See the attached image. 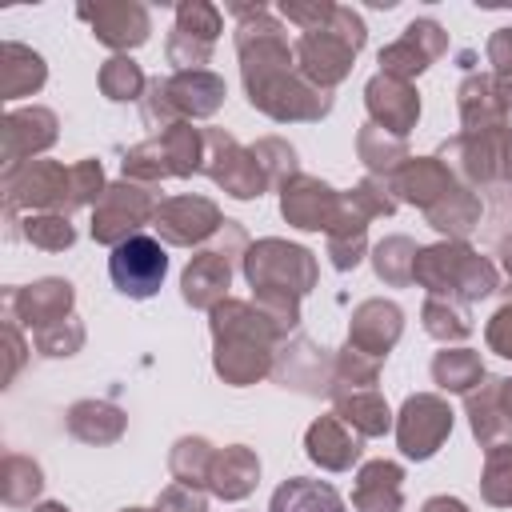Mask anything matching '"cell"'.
<instances>
[{"label": "cell", "mask_w": 512, "mask_h": 512, "mask_svg": "<svg viewBox=\"0 0 512 512\" xmlns=\"http://www.w3.org/2000/svg\"><path fill=\"white\" fill-rule=\"evenodd\" d=\"M260 484V456L248 444H224L216 448L212 460V476H208V492L224 504H240L256 492Z\"/></svg>", "instance_id": "cell-28"}, {"label": "cell", "mask_w": 512, "mask_h": 512, "mask_svg": "<svg viewBox=\"0 0 512 512\" xmlns=\"http://www.w3.org/2000/svg\"><path fill=\"white\" fill-rule=\"evenodd\" d=\"M84 340H88V328H84L80 316H68V320H56V324L32 332V348L44 360H68L84 348Z\"/></svg>", "instance_id": "cell-49"}, {"label": "cell", "mask_w": 512, "mask_h": 512, "mask_svg": "<svg viewBox=\"0 0 512 512\" xmlns=\"http://www.w3.org/2000/svg\"><path fill=\"white\" fill-rule=\"evenodd\" d=\"M304 456L320 472H352L364 456V436L336 412H324L304 428Z\"/></svg>", "instance_id": "cell-21"}, {"label": "cell", "mask_w": 512, "mask_h": 512, "mask_svg": "<svg viewBox=\"0 0 512 512\" xmlns=\"http://www.w3.org/2000/svg\"><path fill=\"white\" fill-rule=\"evenodd\" d=\"M168 88V104L176 108L180 120H212L224 100H228V84L224 76H216L212 68H192V72H172L164 76Z\"/></svg>", "instance_id": "cell-24"}, {"label": "cell", "mask_w": 512, "mask_h": 512, "mask_svg": "<svg viewBox=\"0 0 512 512\" xmlns=\"http://www.w3.org/2000/svg\"><path fill=\"white\" fill-rule=\"evenodd\" d=\"M212 460H216V444H212L208 436H180V440L168 448V472H172L176 484L208 488Z\"/></svg>", "instance_id": "cell-41"}, {"label": "cell", "mask_w": 512, "mask_h": 512, "mask_svg": "<svg viewBox=\"0 0 512 512\" xmlns=\"http://www.w3.org/2000/svg\"><path fill=\"white\" fill-rule=\"evenodd\" d=\"M356 512H400L404 508V468L396 460H364L352 480Z\"/></svg>", "instance_id": "cell-29"}, {"label": "cell", "mask_w": 512, "mask_h": 512, "mask_svg": "<svg viewBox=\"0 0 512 512\" xmlns=\"http://www.w3.org/2000/svg\"><path fill=\"white\" fill-rule=\"evenodd\" d=\"M404 336V308L396 300H384V296H368L352 308L348 316V344L384 360Z\"/></svg>", "instance_id": "cell-22"}, {"label": "cell", "mask_w": 512, "mask_h": 512, "mask_svg": "<svg viewBox=\"0 0 512 512\" xmlns=\"http://www.w3.org/2000/svg\"><path fill=\"white\" fill-rule=\"evenodd\" d=\"M208 332H212V372L228 388H252L272 376L280 336L252 300L240 296L220 300L208 312Z\"/></svg>", "instance_id": "cell-1"}, {"label": "cell", "mask_w": 512, "mask_h": 512, "mask_svg": "<svg viewBox=\"0 0 512 512\" xmlns=\"http://www.w3.org/2000/svg\"><path fill=\"white\" fill-rule=\"evenodd\" d=\"M64 428H68V436H72L76 444L108 448V444H116V440L128 432V412H124L120 404H112V400H96V396H88V400L68 404V412H64Z\"/></svg>", "instance_id": "cell-27"}, {"label": "cell", "mask_w": 512, "mask_h": 512, "mask_svg": "<svg viewBox=\"0 0 512 512\" xmlns=\"http://www.w3.org/2000/svg\"><path fill=\"white\" fill-rule=\"evenodd\" d=\"M76 16L92 28V36L112 48V56H128L132 48L148 44L152 36V12L140 0H96L76 4Z\"/></svg>", "instance_id": "cell-15"}, {"label": "cell", "mask_w": 512, "mask_h": 512, "mask_svg": "<svg viewBox=\"0 0 512 512\" xmlns=\"http://www.w3.org/2000/svg\"><path fill=\"white\" fill-rule=\"evenodd\" d=\"M48 84V64L36 48L20 44V40H4L0 44V100H20V96H36Z\"/></svg>", "instance_id": "cell-30"}, {"label": "cell", "mask_w": 512, "mask_h": 512, "mask_svg": "<svg viewBox=\"0 0 512 512\" xmlns=\"http://www.w3.org/2000/svg\"><path fill=\"white\" fill-rule=\"evenodd\" d=\"M444 52H448V32H444V24L432 20V16H416V20L404 24V32H400L392 44H384V48L376 52V64H380L384 76H396V80H408V84H412V80H416L420 72H428Z\"/></svg>", "instance_id": "cell-14"}, {"label": "cell", "mask_w": 512, "mask_h": 512, "mask_svg": "<svg viewBox=\"0 0 512 512\" xmlns=\"http://www.w3.org/2000/svg\"><path fill=\"white\" fill-rule=\"evenodd\" d=\"M480 500L492 508H512V444L488 448L480 468Z\"/></svg>", "instance_id": "cell-48"}, {"label": "cell", "mask_w": 512, "mask_h": 512, "mask_svg": "<svg viewBox=\"0 0 512 512\" xmlns=\"http://www.w3.org/2000/svg\"><path fill=\"white\" fill-rule=\"evenodd\" d=\"M120 176L132 180V184H144V188H160L164 180H172V168H168V156H164L160 140L148 136V140L132 144L120 160Z\"/></svg>", "instance_id": "cell-44"}, {"label": "cell", "mask_w": 512, "mask_h": 512, "mask_svg": "<svg viewBox=\"0 0 512 512\" xmlns=\"http://www.w3.org/2000/svg\"><path fill=\"white\" fill-rule=\"evenodd\" d=\"M244 280L252 292H292V296H308L320 280V264L316 252L304 244H292L284 236H260L248 244L244 264H240Z\"/></svg>", "instance_id": "cell-5"}, {"label": "cell", "mask_w": 512, "mask_h": 512, "mask_svg": "<svg viewBox=\"0 0 512 512\" xmlns=\"http://www.w3.org/2000/svg\"><path fill=\"white\" fill-rule=\"evenodd\" d=\"M396 208H400V200L392 192V180H384V176H364L348 192H340V216L352 224H364V228L380 216H392Z\"/></svg>", "instance_id": "cell-35"}, {"label": "cell", "mask_w": 512, "mask_h": 512, "mask_svg": "<svg viewBox=\"0 0 512 512\" xmlns=\"http://www.w3.org/2000/svg\"><path fill=\"white\" fill-rule=\"evenodd\" d=\"M364 108H368V120L376 128H384L392 136H404V140L420 124V92H416V84L384 76V72H376L364 84Z\"/></svg>", "instance_id": "cell-20"}, {"label": "cell", "mask_w": 512, "mask_h": 512, "mask_svg": "<svg viewBox=\"0 0 512 512\" xmlns=\"http://www.w3.org/2000/svg\"><path fill=\"white\" fill-rule=\"evenodd\" d=\"M108 276H112L116 292H124L128 300H148L160 292V284L168 276V252L156 236H132L120 248H112Z\"/></svg>", "instance_id": "cell-16"}, {"label": "cell", "mask_w": 512, "mask_h": 512, "mask_svg": "<svg viewBox=\"0 0 512 512\" xmlns=\"http://www.w3.org/2000/svg\"><path fill=\"white\" fill-rule=\"evenodd\" d=\"M420 512H468V504L460 496H428L420 504Z\"/></svg>", "instance_id": "cell-61"}, {"label": "cell", "mask_w": 512, "mask_h": 512, "mask_svg": "<svg viewBox=\"0 0 512 512\" xmlns=\"http://www.w3.org/2000/svg\"><path fill=\"white\" fill-rule=\"evenodd\" d=\"M484 56L492 64V80H496V92L504 100V108L512 112V24L508 28H496L484 44Z\"/></svg>", "instance_id": "cell-53"}, {"label": "cell", "mask_w": 512, "mask_h": 512, "mask_svg": "<svg viewBox=\"0 0 512 512\" xmlns=\"http://www.w3.org/2000/svg\"><path fill=\"white\" fill-rule=\"evenodd\" d=\"M204 176L232 200H260L268 180L252 156L228 128H204Z\"/></svg>", "instance_id": "cell-9"}, {"label": "cell", "mask_w": 512, "mask_h": 512, "mask_svg": "<svg viewBox=\"0 0 512 512\" xmlns=\"http://www.w3.org/2000/svg\"><path fill=\"white\" fill-rule=\"evenodd\" d=\"M508 132H456L448 140H440L436 156L448 164V172L472 188V192H484L488 184L500 180V168H504V144H508Z\"/></svg>", "instance_id": "cell-13"}, {"label": "cell", "mask_w": 512, "mask_h": 512, "mask_svg": "<svg viewBox=\"0 0 512 512\" xmlns=\"http://www.w3.org/2000/svg\"><path fill=\"white\" fill-rule=\"evenodd\" d=\"M332 12H336L332 0H280V8H276V16H280L284 24H296L300 32L324 28V24L332 20Z\"/></svg>", "instance_id": "cell-54"}, {"label": "cell", "mask_w": 512, "mask_h": 512, "mask_svg": "<svg viewBox=\"0 0 512 512\" xmlns=\"http://www.w3.org/2000/svg\"><path fill=\"white\" fill-rule=\"evenodd\" d=\"M212 52H216V40L196 36V32H188V28H176V24H172V32H168V40H164V60L172 64V72L204 68V64L212 60Z\"/></svg>", "instance_id": "cell-50"}, {"label": "cell", "mask_w": 512, "mask_h": 512, "mask_svg": "<svg viewBox=\"0 0 512 512\" xmlns=\"http://www.w3.org/2000/svg\"><path fill=\"white\" fill-rule=\"evenodd\" d=\"M428 372H432V384H436L440 392H448V396H468V392L480 388L484 376H488L480 352H476V348H464V344H452V348L436 352Z\"/></svg>", "instance_id": "cell-33"}, {"label": "cell", "mask_w": 512, "mask_h": 512, "mask_svg": "<svg viewBox=\"0 0 512 512\" xmlns=\"http://www.w3.org/2000/svg\"><path fill=\"white\" fill-rule=\"evenodd\" d=\"M156 208H160V196L156 188H144V184H132V180H112L108 192L100 196V204L92 208V240L104 244L108 252L120 248L124 240L132 236H144V228L156 220Z\"/></svg>", "instance_id": "cell-6"}, {"label": "cell", "mask_w": 512, "mask_h": 512, "mask_svg": "<svg viewBox=\"0 0 512 512\" xmlns=\"http://www.w3.org/2000/svg\"><path fill=\"white\" fill-rule=\"evenodd\" d=\"M380 368H384V360H376V356H368V352H360V348H352L348 340H344V348H336V368H332V392H352V388H376V380H380ZM328 392V396H332Z\"/></svg>", "instance_id": "cell-47"}, {"label": "cell", "mask_w": 512, "mask_h": 512, "mask_svg": "<svg viewBox=\"0 0 512 512\" xmlns=\"http://www.w3.org/2000/svg\"><path fill=\"white\" fill-rule=\"evenodd\" d=\"M0 192L4 208L12 212H64L72 216V188H68V168L60 160H28L20 168L0 172Z\"/></svg>", "instance_id": "cell-7"}, {"label": "cell", "mask_w": 512, "mask_h": 512, "mask_svg": "<svg viewBox=\"0 0 512 512\" xmlns=\"http://www.w3.org/2000/svg\"><path fill=\"white\" fill-rule=\"evenodd\" d=\"M424 220H428V228H436L444 240H468V236L480 228V220H484L480 192L456 184L448 196H440V200L424 212Z\"/></svg>", "instance_id": "cell-32"}, {"label": "cell", "mask_w": 512, "mask_h": 512, "mask_svg": "<svg viewBox=\"0 0 512 512\" xmlns=\"http://www.w3.org/2000/svg\"><path fill=\"white\" fill-rule=\"evenodd\" d=\"M464 416H468L472 440L484 452L512 444V408L504 400V376H484V384L464 396Z\"/></svg>", "instance_id": "cell-23"}, {"label": "cell", "mask_w": 512, "mask_h": 512, "mask_svg": "<svg viewBox=\"0 0 512 512\" xmlns=\"http://www.w3.org/2000/svg\"><path fill=\"white\" fill-rule=\"evenodd\" d=\"M248 232L240 220H224L220 232L196 248V256H188L184 272H180V296L188 308L196 312H212L220 300H228V288H232V276L236 268L244 264V252H248Z\"/></svg>", "instance_id": "cell-4"}, {"label": "cell", "mask_w": 512, "mask_h": 512, "mask_svg": "<svg viewBox=\"0 0 512 512\" xmlns=\"http://www.w3.org/2000/svg\"><path fill=\"white\" fill-rule=\"evenodd\" d=\"M32 512H72L64 500H40V504H32Z\"/></svg>", "instance_id": "cell-62"}, {"label": "cell", "mask_w": 512, "mask_h": 512, "mask_svg": "<svg viewBox=\"0 0 512 512\" xmlns=\"http://www.w3.org/2000/svg\"><path fill=\"white\" fill-rule=\"evenodd\" d=\"M56 140H60V120L44 104L8 108L4 120H0V144H4L0 156H4V168H20V164L44 156Z\"/></svg>", "instance_id": "cell-18"}, {"label": "cell", "mask_w": 512, "mask_h": 512, "mask_svg": "<svg viewBox=\"0 0 512 512\" xmlns=\"http://www.w3.org/2000/svg\"><path fill=\"white\" fill-rule=\"evenodd\" d=\"M164 156H168V168L176 180H188L196 172H204V128H192L188 120L156 132Z\"/></svg>", "instance_id": "cell-40"}, {"label": "cell", "mask_w": 512, "mask_h": 512, "mask_svg": "<svg viewBox=\"0 0 512 512\" xmlns=\"http://www.w3.org/2000/svg\"><path fill=\"white\" fill-rule=\"evenodd\" d=\"M500 180H512V132H508V144H504V168H500Z\"/></svg>", "instance_id": "cell-63"}, {"label": "cell", "mask_w": 512, "mask_h": 512, "mask_svg": "<svg viewBox=\"0 0 512 512\" xmlns=\"http://www.w3.org/2000/svg\"><path fill=\"white\" fill-rule=\"evenodd\" d=\"M408 156H412V152H408V140H404V136H392V132L376 128L372 120L360 124V132H356V160L368 168V176L392 180V172H396Z\"/></svg>", "instance_id": "cell-36"}, {"label": "cell", "mask_w": 512, "mask_h": 512, "mask_svg": "<svg viewBox=\"0 0 512 512\" xmlns=\"http://www.w3.org/2000/svg\"><path fill=\"white\" fill-rule=\"evenodd\" d=\"M152 76H144V68L132 60V56H108L96 72V84H100V96L112 100V104H140L144 88H148Z\"/></svg>", "instance_id": "cell-42"}, {"label": "cell", "mask_w": 512, "mask_h": 512, "mask_svg": "<svg viewBox=\"0 0 512 512\" xmlns=\"http://www.w3.org/2000/svg\"><path fill=\"white\" fill-rule=\"evenodd\" d=\"M460 180L448 172V164L432 152V156H408L396 172H392V192L400 204H412L420 212H428L440 196H448Z\"/></svg>", "instance_id": "cell-25"}, {"label": "cell", "mask_w": 512, "mask_h": 512, "mask_svg": "<svg viewBox=\"0 0 512 512\" xmlns=\"http://www.w3.org/2000/svg\"><path fill=\"white\" fill-rule=\"evenodd\" d=\"M280 216L296 232H328L340 216V192L320 176H292L280 188Z\"/></svg>", "instance_id": "cell-19"}, {"label": "cell", "mask_w": 512, "mask_h": 512, "mask_svg": "<svg viewBox=\"0 0 512 512\" xmlns=\"http://www.w3.org/2000/svg\"><path fill=\"white\" fill-rule=\"evenodd\" d=\"M368 44V24L356 8L336 4L332 20L316 32H300L296 36V68L304 80H312L316 88L332 92L336 84H344L356 68L360 48Z\"/></svg>", "instance_id": "cell-3"}, {"label": "cell", "mask_w": 512, "mask_h": 512, "mask_svg": "<svg viewBox=\"0 0 512 512\" xmlns=\"http://www.w3.org/2000/svg\"><path fill=\"white\" fill-rule=\"evenodd\" d=\"M484 344L500 360H512V300H504L488 320H484Z\"/></svg>", "instance_id": "cell-57"}, {"label": "cell", "mask_w": 512, "mask_h": 512, "mask_svg": "<svg viewBox=\"0 0 512 512\" xmlns=\"http://www.w3.org/2000/svg\"><path fill=\"white\" fill-rule=\"evenodd\" d=\"M248 148H252V156H256V164H260L268 188L280 192L292 176H300V156H296V148H292L284 136H260V140L248 144Z\"/></svg>", "instance_id": "cell-45"}, {"label": "cell", "mask_w": 512, "mask_h": 512, "mask_svg": "<svg viewBox=\"0 0 512 512\" xmlns=\"http://www.w3.org/2000/svg\"><path fill=\"white\" fill-rule=\"evenodd\" d=\"M456 112H460V132H504L508 128V108L496 92L492 72H468L456 84Z\"/></svg>", "instance_id": "cell-26"}, {"label": "cell", "mask_w": 512, "mask_h": 512, "mask_svg": "<svg viewBox=\"0 0 512 512\" xmlns=\"http://www.w3.org/2000/svg\"><path fill=\"white\" fill-rule=\"evenodd\" d=\"M40 492H44L40 460H32L24 452H4V460H0V500L8 508H32V504H40Z\"/></svg>", "instance_id": "cell-37"}, {"label": "cell", "mask_w": 512, "mask_h": 512, "mask_svg": "<svg viewBox=\"0 0 512 512\" xmlns=\"http://www.w3.org/2000/svg\"><path fill=\"white\" fill-rule=\"evenodd\" d=\"M496 268L504 272V288L500 292H504V300H512V228L496 240Z\"/></svg>", "instance_id": "cell-60"}, {"label": "cell", "mask_w": 512, "mask_h": 512, "mask_svg": "<svg viewBox=\"0 0 512 512\" xmlns=\"http://www.w3.org/2000/svg\"><path fill=\"white\" fill-rule=\"evenodd\" d=\"M20 240L40 252H68L76 244V224L64 212H28L20 216Z\"/></svg>", "instance_id": "cell-43"}, {"label": "cell", "mask_w": 512, "mask_h": 512, "mask_svg": "<svg viewBox=\"0 0 512 512\" xmlns=\"http://www.w3.org/2000/svg\"><path fill=\"white\" fill-rule=\"evenodd\" d=\"M252 304L264 312V320L272 324V332L280 340L300 332V320H304L300 316V296H292V292H252Z\"/></svg>", "instance_id": "cell-51"}, {"label": "cell", "mask_w": 512, "mask_h": 512, "mask_svg": "<svg viewBox=\"0 0 512 512\" xmlns=\"http://www.w3.org/2000/svg\"><path fill=\"white\" fill-rule=\"evenodd\" d=\"M420 328L432 340H440L444 348H452V344H464L472 336V312H468V304L424 296V304H420Z\"/></svg>", "instance_id": "cell-39"}, {"label": "cell", "mask_w": 512, "mask_h": 512, "mask_svg": "<svg viewBox=\"0 0 512 512\" xmlns=\"http://www.w3.org/2000/svg\"><path fill=\"white\" fill-rule=\"evenodd\" d=\"M412 284L440 300L480 304L492 292H500V268L492 256H480L468 240H436L416 252Z\"/></svg>", "instance_id": "cell-2"}, {"label": "cell", "mask_w": 512, "mask_h": 512, "mask_svg": "<svg viewBox=\"0 0 512 512\" xmlns=\"http://www.w3.org/2000/svg\"><path fill=\"white\" fill-rule=\"evenodd\" d=\"M152 512H208V488H192V484H168L160 488Z\"/></svg>", "instance_id": "cell-56"}, {"label": "cell", "mask_w": 512, "mask_h": 512, "mask_svg": "<svg viewBox=\"0 0 512 512\" xmlns=\"http://www.w3.org/2000/svg\"><path fill=\"white\" fill-rule=\"evenodd\" d=\"M248 104L256 112H264L276 124H316L332 112V92L316 88L312 80L300 76V68L280 72L272 80H260L252 88H244Z\"/></svg>", "instance_id": "cell-8"}, {"label": "cell", "mask_w": 512, "mask_h": 512, "mask_svg": "<svg viewBox=\"0 0 512 512\" xmlns=\"http://www.w3.org/2000/svg\"><path fill=\"white\" fill-rule=\"evenodd\" d=\"M452 424H456V412L440 392H412L396 412V428H392L396 448L416 464L432 460L452 436Z\"/></svg>", "instance_id": "cell-10"}, {"label": "cell", "mask_w": 512, "mask_h": 512, "mask_svg": "<svg viewBox=\"0 0 512 512\" xmlns=\"http://www.w3.org/2000/svg\"><path fill=\"white\" fill-rule=\"evenodd\" d=\"M368 228H356V224H344L336 220L328 232H324V256L336 272H352L368 260Z\"/></svg>", "instance_id": "cell-46"}, {"label": "cell", "mask_w": 512, "mask_h": 512, "mask_svg": "<svg viewBox=\"0 0 512 512\" xmlns=\"http://www.w3.org/2000/svg\"><path fill=\"white\" fill-rule=\"evenodd\" d=\"M268 512H344V496L328 480L288 476L268 500Z\"/></svg>", "instance_id": "cell-34"}, {"label": "cell", "mask_w": 512, "mask_h": 512, "mask_svg": "<svg viewBox=\"0 0 512 512\" xmlns=\"http://www.w3.org/2000/svg\"><path fill=\"white\" fill-rule=\"evenodd\" d=\"M328 400H332V412H336L344 424H352V428H356L364 440L384 436V432H392V428H396V412L388 408V400H384L376 388L332 392Z\"/></svg>", "instance_id": "cell-31"}, {"label": "cell", "mask_w": 512, "mask_h": 512, "mask_svg": "<svg viewBox=\"0 0 512 512\" xmlns=\"http://www.w3.org/2000/svg\"><path fill=\"white\" fill-rule=\"evenodd\" d=\"M416 252H420V244L412 236H404V232H392V236L376 240L372 252H368L376 280L384 288H408L412 284V268H416Z\"/></svg>", "instance_id": "cell-38"}, {"label": "cell", "mask_w": 512, "mask_h": 512, "mask_svg": "<svg viewBox=\"0 0 512 512\" xmlns=\"http://www.w3.org/2000/svg\"><path fill=\"white\" fill-rule=\"evenodd\" d=\"M228 216L220 212V204L212 196H196V192H184V196H164L160 208H156V240L164 248H204L220 224Z\"/></svg>", "instance_id": "cell-11"}, {"label": "cell", "mask_w": 512, "mask_h": 512, "mask_svg": "<svg viewBox=\"0 0 512 512\" xmlns=\"http://www.w3.org/2000/svg\"><path fill=\"white\" fill-rule=\"evenodd\" d=\"M0 300H4L0 320H16L28 332L76 316V284L64 276H40L32 284H8Z\"/></svg>", "instance_id": "cell-12"}, {"label": "cell", "mask_w": 512, "mask_h": 512, "mask_svg": "<svg viewBox=\"0 0 512 512\" xmlns=\"http://www.w3.org/2000/svg\"><path fill=\"white\" fill-rule=\"evenodd\" d=\"M332 368H336V352L320 348L316 340L296 332V336L280 340L272 380L292 388V392H304V396H328L332 392Z\"/></svg>", "instance_id": "cell-17"}, {"label": "cell", "mask_w": 512, "mask_h": 512, "mask_svg": "<svg viewBox=\"0 0 512 512\" xmlns=\"http://www.w3.org/2000/svg\"><path fill=\"white\" fill-rule=\"evenodd\" d=\"M68 188H72V208H96L100 196L108 192L104 164L96 156H84V160L68 164Z\"/></svg>", "instance_id": "cell-52"}, {"label": "cell", "mask_w": 512, "mask_h": 512, "mask_svg": "<svg viewBox=\"0 0 512 512\" xmlns=\"http://www.w3.org/2000/svg\"><path fill=\"white\" fill-rule=\"evenodd\" d=\"M120 512H152V508H136V504H132V508H120Z\"/></svg>", "instance_id": "cell-64"}, {"label": "cell", "mask_w": 512, "mask_h": 512, "mask_svg": "<svg viewBox=\"0 0 512 512\" xmlns=\"http://www.w3.org/2000/svg\"><path fill=\"white\" fill-rule=\"evenodd\" d=\"M140 120H144L152 132H164V128H172V124H180L176 108L168 104L164 76H152V80H148V88H144V96H140Z\"/></svg>", "instance_id": "cell-55"}, {"label": "cell", "mask_w": 512, "mask_h": 512, "mask_svg": "<svg viewBox=\"0 0 512 512\" xmlns=\"http://www.w3.org/2000/svg\"><path fill=\"white\" fill-rule=\"evenodd\" d=\"M0 332H4V356H8L4 384H12V380L20 376V368H24V360H28V340H24V328H20L16 320H4Z\"/></svg>", "instance_id": "cell-58"}, {"label": "cell", "mask_w": 512, "mask_h": 512, "mask_svg": "<svg viewBox=\"0 0 512 512\" xmlns=\"http://www.w3.org/2000/svg\"><path fill=\"white\" fill-rule=\"evenodd\" d=\"M484 196H488V216H492V224H512V180L488 184Z\"/></svg>", "instance_id": "cell-59"}]
</instances>
